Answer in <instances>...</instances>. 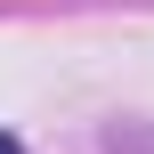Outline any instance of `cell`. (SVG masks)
I'll list each match as a JSON object with an SVG mask.
<instances>
[{"mask_svg": "<svg viewBox=\"0 0 154 154\" xmlns=\"http://www.w3.org/2000/svg\"><path fill=\"white\" fill-rule=\"evenodd\" d=\"M0 154H24V146H16V138H8V130H0Z\"/></svg>", "mask_w": 154, "mask_h": 154, "instance_id": "6da1fadb", "label": "cell"}]
</instances>
